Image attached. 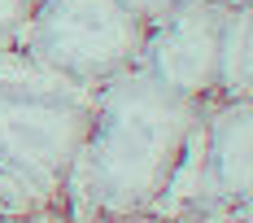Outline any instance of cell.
Returning <instances> with one entry per match:
<instances>
[{
    "instance_id": "cell-1",
    "label": "cell",
    "mask_w": 253,
    "mask_h": 223,
    "mask_svg": "<svg viewBox=\"0 0 253 223\" xmlns=\"http://www.w3.org/2000/svg\"><path fill=\"white\" fill-rule=\"evenodd\" d=\"M201 114L205 101L170 92L140 66L96 83L66 197L87 223L144 219L183 188L197 197L192 167Z\"/></svg>"
},
{
    "instance_id": "cell-2",
    "label": "cell",
    "mask_w": 253,
    "mask_h": 223,
    "mask_svg": "<svg viewBox=\"0 0 253 223\" xmlns=\"http://www.w3.org/2000/svg\"><path fill=\"white\" fill-rule=\"evenodd\" d=\"M70 79H0V184L26 197L66 193L92 118V97Z\"/></svg>"
},
{
    "instance_id": "cell-3",
    "label": "cell",
    "mask_w": 253,
    "mask_h": 223,
    "mask_svg": "<svg viewBox=\"0 0 253 223\" xmlns=\"http://www.w3.org/2000/svg\"><path fill=\"white\" fill-rule=\"evenodd\" d=\"M144 31L149 18L135 0H35L18 40L57 79L96 88L140 61Z\"/></svg>"
},
{
    "instance_id": "cell-4",
    "label": "cell",
    "mask_w": 253,
    "mask_h": 223,
    "mask_svg": "<svg viewBox=\"0 0 253 223\" xmlns=\"http://www.w3.org/2000/svg\"><path fill=\"white\" fill-rule=\"evenodd\" d=\"M231 4L223 0H188L170 13L153 18L140 49V70L166 83L170 92H183L192 101L218 97V49Z\"/></svg>"
},
{
    "instance_id": "cell-5",
    "label": "cell",
    "mask_w": 253,
    "mask_h": 223,
    "mask_svg": "<svg viewBox=\"0 0 253 223\" xmlns=\"http://www.w3.org/2000/svg\"><path fill=\"white\" fill-rule=\"evenodd\" d=\"M249 158H253V105L249 97H223L218 105L205 101L201 131H197V201L218 215L249 210Z\"/></svg>"
},
{
    "instance_id": "cell-6",
    "label": "cell",
    "mask_w": 253,
    "mask_h": 223,
    "mask_svg": "<svg viewBox=\"0 0 253 223\" xmlns=\"http://www.w3.org/2000/svg\"><path fill=\"white\" fill-rule=\"evenodd\" d=\"M253 18L249 4L231 9L223 26V49H218V97H249L253 88V61H249V40H253Z\"/></svg>"
},
{
    "instance_id": "cell-7",
    "label": "cell",
    "mask_w": 253,
    "mask_h": 223,
    "mask_svg": "<svg viewBox=\"0 0 253 223\" xmlns=\"http://www.w3.org/2000/svg\"><path fill=\"white\" fill-rule=\"evenodd\" d=\"M31 9H35V0H0V49H9L26 31Z\"/></svg>"
},
{
    "instance_id": "cell-8",
    "label": "cell",
    "mask_w": 253,
    "mask_h": 223,
    "mask_svg": "<svg viewBox=\"0 0 253 223\" xmlns=\"http://www.w3.org/2000/svg\"><path fill=\"white\" fill-rule=\"evenodd\" d=\"M179 4H188V0H135V9L144 13V18H162V13H170V9H179Z\"/></svg>"
},
{
    "instance_id": "cell-9",
    "label": "cell",
    "mask_w": 253,
    "mask_h": 223,
    "mask_svg": "<svg viewBox=\"0 0 253 223\" xmlns=\"http://www.w3.org/2000/svg\"><path fill=\"white\" fill-rule=\"evenodd\" d=\"M214 223H249V215H223V219H214Z\"/></svg>"
}]
</instances>
